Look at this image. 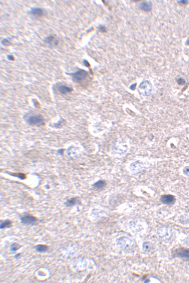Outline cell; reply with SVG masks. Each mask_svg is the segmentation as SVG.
<instances>
[{
    "mask_svg": "<svg viewBox=\"0 0 189 283\" xmlns=\"http://www.w3.org/2000/svg\"><path fill=\"white\" fill-rule=\"evenodd\" d=\"M27 122L30 125L40 126L44 123V118L40 115H35L29 116L27 118Z\"/></svg>",
    "mask_w": 189,
    "mask_h": 283,
    "instance_id": "6da1fadb",
    "label": "cell"
},
{
    "mask_svg": "<svg viewBox=\"0 0 189 283\" xmlns=\"http://www.w3.org/2000/svg\"><path fill=\"white\" fill-rule=\"evenodd\" d=\"M73 81L76 83H79L84 80L88 77L87 72L83 70H79L71 74Z\"/></svg>",
    "mask_w": 189,
    "mask_h": 283,
    "instance_id": "7a4b0ae2",
    "label": "cell"
},
{
    "mask_svg": "<svg viewBox=\"0 0 189 283\" xmlns=\"http://www.w3.org/2000/svg\"><path fill=\"white\" fill-rule=\"evenodd\" d=\"M20 219L21 223L25 225H33L38 221V219L36 217L29 213L25 214L22 216L20 217Z\"/></svg>",
    "mask_w": 189,
    "mask_h": 283,
    "instance_id": "3957f363",
    "label": "cell"
},
{
    "mask_svg": "<svg viewBox=\"0 0 189 283\" xmlns=\"http://www.w3.org/2000/svg\"><path fill=\"white\" fill-rule=\"evenodd\" d=\"M173 255L180 258H189V249L183 248H180L176 249Z\"/></svg>",
    "mask_w": 189,
    "mask_h": 283,
    "instance_id": "277c9868",
    "label": "cell"
},
{
    "mask_svg": "<svg viewBox=\"0 0 189 283\" xmlns=\"http://www.w3.org/2000/svg\"><path fill=\"white\" fill-rule=\"evenodd\" d=\"M161 202L166 204H173L175 202V198L173 195H165L161 196L160 198Z\"/></svg>",
    "mask_w": 189,
    "mask_h": 283,
    "instance_id": "5b68a950",
    "label": "cell"
},
{
    "mask_svg": "<svg viewBox=\"0 0 189 283\" xmlns=\"http://www.w3.org/2000/svg\"><path fill=\"white\" fill-rule=\"evenodd\" d=\"M81 202L79 198L72 197L67 200L64 204L67 207H71L77 204H79Z\"/></svg>",
    "mask_w": 189,
    "mask_h": 283,
    "instance_id": "8992f818",
    "label": "cell"
},
{
    "mask_svg": "<svg viewBox=\"0 0 189 283\" xmlns=\"http://www.w3.org/2000/svg\"><path fill=\"white\" fill-rule=\"evenodd\" d=\"M59 92L62 94H65L72 92L73 88L65 85H60L58 87Z\"/></svg>",
    "mask_w": 189,
    "mask_h": 283,
    "instance_id": "52a82bcc",
    "label": "cell"
},
{
    "mask_svg": "<svg viewBox=\"0 0 189 283\" xmlns=\"http://www.w3.org/2000/svg\"><path fill=\"white\" fill-rule=\"evenodd\" d=\"M30 13L35 16L41 17L44 15V10L40 8H34L30 10Z\"/></svg>",
    "mask_w": 189,
    "mask_h": 283,
    "instance_id": "ba28073f",
    "label": "cell"
},
{
    "mask_svg": "<svg viewBox=\"0 0 189 283\" xmlns=\"http://www.w3.org/2000/svg\"><path fill=\"white\" fill-rule=\"evenodd\" d=\"M48 248L49 247L48 246L44 244H38L35 247L36 250L37 252L40 253H44L46 252L48 250Z\"/></svg>",
    "mask_w": 189,
    "mask_h": 283,
    "instance_id": "9c48e42d",
    "label": "cell"
},
{
    "mask_svg": "<svg viewBox=\"0 0 189 283\" xmlns=\"http://www.w3.org/2000/svg\"><path fill=\"white\" fill-rule=\"evenodd\" d=\"M106 183L104 181L99 180L93 184V186L96 189H102L104 187L106 186Z\"/></svg>",
    "mask_w": 189,
    "mask_h": 283,
    "instance_id": "30bf717a",
    "label": "cell"
},
{
    "mask_svg": "<svg viewBox=\"0 0 189 283\" xmlns=\"http://www.w3.org/2000/svg\"><path fill=\"white\" fill-rule=\"evenodd\" d=\"M12 221L9 219L5 220L3 221H0V229H3L6 227H10L12 226Z\"/></svg>",
    "mask_w": 189,
    "mask_h": 283,
    "instance_id": "8fae6325",
    "label": "cell"
},
{
    "mask_svg": "<svg viewBox=\"0 0 189 283\" xmlns=\"http://www.w3.org/2000/svg\"><path fill=\"white\" fill-rule=\"evenodd\" d=\"M140 8L145 11H149L151 9V6L149 3L147 2H143L141 3L140 5Z\"/></svg>",
    "mask_w": 189,
    "mask_h": 283,
    "instance_id": "7c38bea8",
    "label": "cell"
},
{
    "mask_svg": "<svg viewBox=\"0 0 189 283\" xmlns=\"http://www.w3.org/2000/svg\"><path fill=\"white\" fill-rule=\"evenodd\" d=\"M21 247V245L18 243H12L10 247V250L11 252H14L19 249Z\"/></svg>",
    "mask_w": 189,
    "mask_h": 283,
    "instance_id": "4fadbf2b",
    "label": "cell"
},
{
    "mask_svg": "<svg viewBox=\"0 0 189 283\" xmlns=\"http://www.w3.org/2000/svg\"><path fill=\"white\" fill-rule=\"evenodd\" d=\"M54 39H55V38L53 35H50L46 38L45 41H46V42H47L48 43H50V44L53 42L55 45H56L58 43V42H57V40H54Z\"/></svg>",
    "mask_w": 189,
    "mask_h": 283,
    "instance_id": "5bb4252c",
    "label": "cell"
},
{
    "mask_svg": "<svg viewBox=\"0 0 189 283\" xmlns=\"http://www.w3.org/2000/svg\"><path fill=\"white\" fill-rule=\"evenodd\" d=\"M183 173L185 175L189 176V167H187L184 168L183 170Z\"/></svg>",
    "mask_w": 189,
    "mask_h": 283,
    "instance_id": "9a60e30c",
    "label": "cell"
},
{
    "mask_svg": "<svg viewBox=\"0 0 189 283\" xmlns=\"http://www.w3.org/2000/svg\"><path fill=\"white\" fill-rule=\"evenodd\" d=\"M178 83L180 85H183L185 83V80L183 78H180L178 81Z\"/></svg>",
    "mask_w": 189,
    "mask_h": 283,
    "instance_id": "2e32d148",
    "label": "cell"
},
{
    "mask_svg": "<svg viewBox=\"0 0 189 283\" xmlns=\"http://www.w3.org/2000/svg\"><path fill=\"white\" fill-rule=\"evenodd\" d=\"M1 42H2V43L3 44H4V45H9V44H10V42H9V40H6V39H3V40L1 41Z\"/></svg>",
    "mask_w": 189,
    "mask_h": 283,
    "instance_id": "e0dca14e",
    "label": "cell"
},
{
    "mask_svg": "<svg viewBox=\"0 0 189 283\" xmlns=\"http://www.w3.org/2000/svg\"><path fill=\"white\" fill-rule=\"evenodd\" d=\"M83 63H84V65H85L86 67H90V65L89 63L88 62V61H87V60H85V59H84V60H83Z\"/></svg>",
    "mask_w": 189,
    "mask_h": 283,
    "instance_id": "ac0fdd59",
    "label": "cell"
},
{
    "mask_svg": "<svg viewBox=\"0 0 189 283\" xmlns=\"http://www.w3.org/2000/svg\"><path fill=\"white\" fill-rule=\"evenodd\" d=\"M7 58L10 60L12 61V60H14V58L13 57V56L12 55H8L7 56Z\"/></svg>",
    "mask_w": 189,
    "mask_h": 283,
    "instance_id": "d6986e66",
    "label": "cell"
},
{
    "mask_svg": "<svg viewBox=\"0 0 189 283\" xmlns=\"http://www.w3.org/2000/svg\"><path fill=\"white\" fill-rule=\"evenodd\" d=\"M20 256V254H18L16 255L14 257L15 258H16V259H18V258L19 257V256Z\"/></svg>",
    "mask_w": 189,
    "mask_h": 283,
    "instance_id": "ffe728a7",
    "label": "cell"
},
{
    "mask_svg": "<svg viewBox=\"0 0 189 283\" xmlns=\"http://www.w3.org/2000/svg\"><path fill=\"white\" fill-rule=\"evenodd\" d=\"M100 29L101 30V31H103V32H104V31H105V28H104L103 27H101L100 28Z\"/></svg>",
    "mask_w": 189,
    "mask_h": 283,
    "instance_id": "44dd1931",
    "label": "cell"
},
{
    "mask_svg": "<svg viewBox=\"0 0 189 283\" xmlns=\"http://www.w3.org/2000/svg\"><path fill=\"white\" fill-rule=\"evenodd\" d=\"M187 43H188V44H189V39H188V40H187Z\"/></svg>",
    "mask_w": 189,
    "mask_h": 283,
    "instance_id": "7402d4cb",
    "label": "cell"
}]
</instances>
